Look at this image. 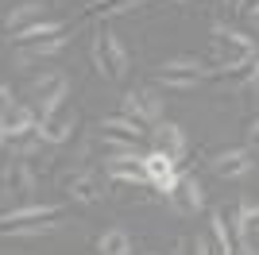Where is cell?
<instances>
[{
  "label": "cell",
  "instance_id": "obj_1",
  "mask_svg": "<svg viewBox=\"0 0 259 255\" xmlns=\"http://www.w3.org/2000/svg\"><path fill=\"white\" fill-rule=\"evenodd\" d=\"M70 39H74V35H66L62 23H39L27 39L16 42V66L27 70V66H35V62H47V58H54Z\"/></svg>",
  "mask_w": 259,
  "mask_h": 255
},
{
  "label": "cell",
  "instance_id": "obj_2",
  "mask_svg": "<svg viewBox=\"0 0 259 255\" xmlns=\"http://www.w3.org/2000/svg\"><path fill=\"white\" fill-rule=\"evenodd\" d=\"M213 58L225 74L244 70V66L255 58V39L236 31V27H213Z\"/></svg>",
  "mask_w": 259,
  "mask_h": 255
},
{
  "label": "cell",
  "instance_id": "obj_3",
  "mask_svg": "<svg viewBox=\"0 0 259 255\" xmlns=\"http://www.w3.org/2000/svg\"><path fill=\"white\" fill-rule=\"evenodd\" d=\"M93 66H97V74L105 77V81H112V85H120L128 77V51H124V42L108 31V27H101V31L93 35Z\"/></svg>",
  "mask_w": 259,
  "mask_h": 255
},
{
  "label": "cell",
  "instance_id": "obj_4",
  "mask_svg": "<svg viewBox=\"0 0 259 255\" xmlns=\"http://www.w3.org/2000/svg\"><path fill=\"white\" fill-rule=\"evenodd\" d=\"M66 97H70V77L62 70H47V74H39L27 85V105H31L35 116L54 112L58 105H66Z\"/></svg>",
  "mask_w": 259,
  "mask_h": 255
},
{
  "label": "cell",
  "instance_id": "obj_5",
  "mask_svg": "<svg viewBox=\"0 0 259 255\" xmlns=\"http://www.w3.org/2000/svg\"><path fill=\"white\" fill-rule=\"evenodd\" d=\"M120 116L136 120V124H159L162 120V97L155 89H128L120 97Z\"/></svg>",
  "mask_w": 259,
  "mask_h": 255
},
{
  "label": "cell",
  "instance_id": "obj_6",
  "mask_svg": "<svg viewBox=\"0 0 259 255\" xmlns=\"http://www.w3.org/2000/svg\"><path fill=\"white\" fill-rule=\"evenodd\" d=\"M147 132H151V128L136 124V120H128V116H108V120H101V124H97V139L112 147V155L124 151V147H136Z\"/></svg>",
  "mask_w": 259,
  "mask_h": 255
},
{
  "label": "cell",
  "instance_id": "obj_7",
  "mask_svg": "<svg viewBox=\"0 0 259 255\" xmlns=\"http://www.w3.org/2000/svg\"><path fill=\"white\" fill-rule=\"evenodd\" d=\"M155 81L162 89H194V85L205 81V66L197 62V58H170V62L159 66Z\"/></svg>",
  "mask_w": 259,
  "mask_h": 255
},
{
  "label": "cell",
  "instance_id": "obj_8",
  "mask_svg": "<svg viewBox=\"0 0 259 255\" xmlns=\"http://www.w3.org/2000/svg\"><path fill=\"white\" fill-rule=\"evenodd\" d=\"M31 132H39V116L31 112V105H16L12 101L0 112V147H8L12 139H20V136H31Z\"/></svg>",
  "mask_w": 259,
  "mask_h": 255
},
{
  "label": "cell",
  "instance_id": "obj_9",
  "mask_svg": "<svg viewBox=\"0 0 259 255\" xmlns=\"http://www.w3.org/2000/svg\"><path fill=\"white\" fill-rule=\"evenodd\" d=\"M166 201L178 217H194L205 205V193H201V182L197 178H174V186L166 190Z\"/></svg>",
  "mask_w": 259,
  "mask_h": 255
},
{
  "label": "cell",
  "instance_id": "obj_10",
  "mask_svg": "<svg viewBox=\"0 0 259 255\" xmlns=\"http://www.w3.org/2000/svg\"><path fill=\"white\" fill-rule=\"evenodd\" d=\"M108 170V178H116V182H132V186H147V170H143V155L136 147H124L116 151L112 159L105 162Z\"/></svg>",
  "mask_w": 259,
  "mask_h": 255
},
{
  "label": "cell",
  "instance_id": "obj_11",
  "mask_svg": "<svg viewBox=\"0 0 259 255\" xmlns=\"http://www.w3.org/2000/svg\"><path fill=\"white\" fill-rule=\"evenodd\" d=\"M74 128H77V112L70 105H58L54 112L39 116V139L43 143H66L74 136Z\"/></svg>",
  "mask_w": 259,
  "mask_h": 255
},
{
  "label": "cell",
  "instance_id": "obj_12",
  "mask_svg": "<svg viewBox=\"0 0 259 255\" xmlns=\"http://www.w3.org/2000/svg\"><path fill=\"white\" fill-rule=\"evenodd\" d=\"M39 23H43V4L27 0V4H16V8L8 12V20H4V35H8L12 42H20V39H27Z\"/></svg>",
  "mask_w": 259,
  "mask_h": 255
},
{
  "label": "cell",
  "instance_id": "obj_13",
  "mask_svg": "<svg viewBox=\"0 0 259 255\" xmlns=\"http://www.w3.org/2000/svg\"><path fill=\"white\" fill-rule=\"evenodd\" d=\"M228 224H232L236 247H259V205H248V201L236 205Z\"/></svg>",
  "mask_w": 259,
  "mask_h": 255
},
{
  "label": "cell",
  "instance_id": "obj_14",
  "mask_svg": "<svg viewBox=\"0 0 259 255\" xmlns=\"http://www.w3.org/2000/svg\"><path fill=\"white\" fill-rule=\"evenodd\" d=\"M251 166H255V151L251 147H232V151H221L213 159V174L217 178H244V174H251Z\"/></svg>",
  "mask_w": 259,
  "mask_h": 255
},
{
  "label": "cell",
  "instance_id": "obj_15",
  "mask_svg": "<svg viewBox=\"0 0 259 255\" xmlns=\"http://www.w3.org/2000/svg\"><path fill=\"white\" fill-rule=\"evenodd\" d=\"M151 143L159 155H166L170 162H178L186 155V132L178 124H170V120H159V124L151 128Z\"/></svg>",
  "mask_w": 259,
  "mask_h": 255
},
{
  "label": "cell",
  "instance_id": "obj_16",
  "mask_svg": "<svg viewBox=\"0 0 259 255\" xmlns=\"http://www.w3.org/2000/svg\"><path fill=\"white\" fill-rule=\"evenodd\" d=\"M62 186H66V193H70V201H77V205H97L101 197H105V182H101V174H93V170L70 174Z\"/></svg>",
  "mask_w": 259,
  "mask_h": 255
},
{
  "label": "cell",
  "instance_id": "obj_17",
  "mask_svg": "<svg viewBox=\"0 0 259 255\" xmlns=\"http://www.w3.org/2000/svg\"><path fill=\"white\" fill-rule=\"evenodd\" d=\"M4 190L16 193V197H23V193L35 190V170H31L27 159H16V155L8 159V166H4Z\"/></svg>",
  "mask_w": 259,
  "mask_h": 255
},
{
  "label": "cell",
  "instance_id": "obj_18",
  "mask_svg": "<svg viewBox=\"0 0 259 255\" xmlns=\"http://www.w3.org/2000/svg\"><path fill=\"white\" fill-rule=\"evenodd\" d=\"M143 170H147V186H155V190H170L174 186V162L166 159V155H159V151H151V155H143Z\"/></svg>",
  "mask_w": 259,
  "mask_h": 255
},
{
  "label": "cell",
  "instance_id": "obj_19",
  "mask_svg": "<svg viewBox=\"0 0 259 255\" xmlns=\"http://www.w3.org/2000/svg\"><path fill=\"white\" fill-rule=\"evenodd\" d=\"M62 217V205H23V209H8L4 217H0V224H23V221H58Z\"/></svg>",
  "mask_w": 259,
  "mask_h": 255
},
{
  "label": "cell",
  "instance_id": "obj_20",
  "mask_svg": "<svg viewBox=\"0 0 259 255\" xmlns=\"http://www.w3.org/2000/svg\"><path fill=\"white\" fill-rule=\"evenodd\" d=\"M143 4H151V0H93L85 16L89 20H116V16H124V12L143 8Z\"/></svg>",
  "mask_w": 259,
  "mask_h": 255
},
{
  "label": "cell",
  "instance_id": "obj_21",
  "mask_svg": "<svg viewBox=\"0 0 259 255\" xmlns=\"http://www.w3.org/2000/svg\"><path fill=\"white\" fill-rule=\"evenodd\" d=\"M97 255H132V236L124 228H108L97 236Z\"/></svg>",
  "mask_w": 259,
  "mask_h": 255
},
{
  "label": "cell",
  "instance_id": "obj_22",
  "mask_svg": "<svg viewBox=\"0 0 259 255\" xmlns=\"http://www.w3.org/2000/svg\"><path fill=\"white\" fill-rule=\"evenodd\" d=\"M248 147H251V151H259V120L248 128Z\"/></svg>",
  "mask_w": 259,
  "mask_h": 255
},
{
  "label": "cell",
  "instance_id": "obj_23",
  "mask_svg": "<svg viewBox=\"0 0 259 255\" xmlns=\"http://www.w3.org/2000/svg\"><path fill=\"white\" fill-rule=\"evenodd\" d=\"M12 105V93H8V85H0V112Z\"/></svg>",
  "mask_w": 259,
  "mask_h": 255
},
{
  "label": "cell",
  "instance_id": "obj_24",
  "mask_svg": "<svg viewBox=\"0 0 259 255\" xmlns=\"http://www.w3.org/2000/svg\"><path fill=\"white\" fill-rule=\"evenodd\" d=\"M221 4H225L228 12H244V0H221Z\"/></svg>",
  "mask_w": 259,
  "mask_h": 255
},
{
  "label": "cell",
  "instance_id": "obj_25",
  "mask_svg": "<svg viewBox=\"0 0 259 255\" xmlns=\"http://www.w3.org/2000/svg\"><path fill=\"white\" fill-rule=\"evenodd\" d=\"M248 85H251V93H259V62H255V70H251V81Z\"/></svg>",
  "mask_w": 259,
  "mask_h": 255
},
{
  "label": "cell",
  "instance_id": "obj_26",
  "mask_svg": "<svg viewBox=\"0 0 259 255\" xmlns=\"http://www.w3.org/2000/svg\"><path fill=\"white\" fill-rule=\"evenodd\" d=\"M251 23H255V31H259V4L251 8Z\"/></svg>",
  "mask_w": 259,
  "mask_h": 255
},
{
  "label": "cell",
  "instance_id": "obj_27",
  "mask_svg": "<svg viewBox=\"0 0 259 255\" xmlns=\"http://www.w3.org/2000/svg\"><path fill=\"white\" fill-rule=\"evenodd\" d=\"M136 255H159V251H136Z\"/></svg>",
  "mask_w": 259,
  "mask_h": 255
},
{
  "label": "cell",
  "instance_id": "obj_28",
  "mask_svg": "<svg viewBox=\"0 0 259 255\" xmlns=\"http://www.w3.org/2000/svg\"><path fill=\"white\" fill-rule=\"evenodd\" d=\"M174 4H194V0H174Z\"/></svg>",
  "mask_w": 259,
  "mask_h": 255
}]
</instances>
